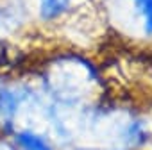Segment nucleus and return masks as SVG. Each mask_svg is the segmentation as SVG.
Wrapping results in <instances>:
<instances>
[{"label":"nucleus","mask_w":152,"mask_h":150,"mask_svg":"<svg viewBox=\"0 0 152 150\" xmlns=\"http://www.w3.org/2000/svg\"><path fill=\"white\" fill-rule=\"evenodd\" d=\"M34 79L45 98L61 109H81L100 100V73L81 54L64 52L47 59Z\"/></svg>","instance_id":"1"},{"label":"nucleus","mask_w":152,"mask_h":150,"mask_svg":"<svg viewBox=\"0 0 152 150\" xmlns=\"http://www.w3.org/2000/svg\"><path fill=\"white\" fill-rule=\"evenodd\" d=\"M63 150H104V148H97V146H84V145H77V146H68Z\"/></svg>","instance_id":"4"},{"label":"nucleus","mask_w":152,"mask_h":150,"mask_svg":"<svg viewBox=\"0 0 152 150\" xmlns=\"http://www.w3.org/2000/svg\"><path fill=\"white\" fill-rule=\"evenodd\" d=\"M32 25L41 31H61L95 9V0H29Z\"/></svg>","instance_id":"3"},{"label":"nucleus","mask_w":152,"mask_h":150,"mask_svg":"<svg viewBox=\"0 0 152 150\" xmlns=\"http://www.w3.org/2000/svg\"><path fill=\"white\" fill-rule=\"evenodd\" d=\"M106 32L138 48H152V0H95Z\"/></svg>","instance_id":"2"}]
</instances>
